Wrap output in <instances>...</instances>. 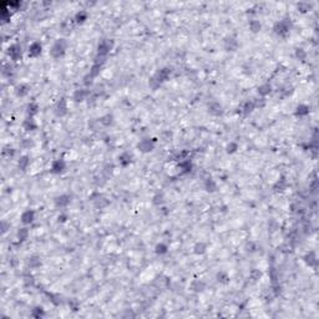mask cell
Returning a JSON list of instances; mask_svg holds the SVG:
<instances>
[{
  "label": "cell",
  "mask_w": 319,
  "mask_h": 319,
  "mask_svg": "<svg viewBox=\"0 0 319 319\" xmlns=\"http://www.w3.org/2000/svg\"><path fill=\"white\" fill-rule=\"evenodd\" d=\"M27 235H29V231H27L26 228H21V229H19V232H18V238H19V241H25L26 237H27Z\"/></svg>",
  "instance_id": "19"
},
{
  "label": "cell",
  "mask_w": 319,
  "mask_h": 319,
  "mask_svg": "<svg viewBox=\"0 0 319 319\" xmlns=\"http://www.w3.org/2000/svg\"><path fill=\"white\" fill-rule=\"evenodd\" d=\"M261 27H262V25H261L259 21H257V20H252L251 23H249V29H251L252 33L261 31Z\"/></svg>",
  "instance_id": "13"
},
{
  "label": "cell",
  "mask_w": 319,
  "mask_h": 319,
  "mask_svg": "<svg viewBox=\"0 0 319 319\" xmlns=\"http://www.w3.org/2000/svg\"><path fill=\"white\" fill-rule=\"evenodd\" d=\"M66 110H67V105H66L65 98H61V100L58 102V106H56V115L58 116H64L66 113Z\"/></svg>",
  "instance_id": "7"
},
{
  "label": "cell",
  "mask_w": 319,
  "mask_h": 319,
  "mask_svg": "<svg viewBox=\"0 0 319 319\" xmlns=\"http://www.w3.org/2000/svg\"><path fill=\"white\" fill-rule=\"evenodd\" d=\"M27 165H29V157H27V156H23L19 161V167L21 169H25Z\"/></svg>",
  "instance_id": "20"
},
{
  "label": "cell",
  "mask_w": 319,
  "mask_h": 319,
  "mask_svg": "<svg viewBox=\"0 0 319 319\" xmlns=\"http://www.w3.org/2000/svg\"><path fill=\"white\" fill-rule=\"evenodd\" d=\"M65 50H66V42L64 41V40H58V41H56L55 44H54V46L51 47L50 54H51L53 58L58 59V58H60V56L64 55Z\"/></svg>",
  "instance_id": "1"
},
{
  "label": "cell",
  "mask_w": 319,
  "mask_h": 319,
  "mask_svg": "<svg viewBox=\"0 0 319 319\" xmlns=\"http://www.w3.org/2000/svg\"><path fill=\"white\" fill-rule=\"evenodd\" d=\"M308 110H309V109H308V106L300 105V106H298V107H297V115H299V116H302V115H307V113L309 112Z\"/></svg>",
  "instance_id": "22"
},
{
  "label": "cell",
  "mask_w": 319,
  "mask_h": 319,
  "mask_svg": "<svg viewBox=\"0 0 319 319\" xmlns=\"http://www.w3.org/2000/svg\"><path fill=\"white\" fill-rule=\"evenodd\" d=\"M24 127H25V130H26V131H30V130L35 129V127H36V125H35V122H34V120H33V118H27L26 121L24 122Z\"/></svg>",
  "instance_id": "17"
},
{
  "label": "cell",
  "mask_w": 319,
  "mask_h": 319,
  "mask_svg": "<svg viewBox=\"0 0 319 319\" xmlns=\"http://www.w3.org/2000/svg\"><path fill=\"white\" fill-rule=\"evenodd\" d=\"M271 85L269 84H263V85H261V86L258 87V94L261 96H267L269 93H271Z\"/></svg>",
  "instance_id": "12"
},
{
  "label": "cell",
  "mask_w": 319,
  "mask_h": 319,
  "mask_svg": "<svg viewBox=\"0 0 319 319\" xmlns=\"http://www.w3.org/2000/svg\"><path fill=\"white\" fill-rule=\"evenodd\" d=\"M138 148L142 152H148V151H152L153 148V141L150 140V138H145L142 140L141 142L138 144Z\"/></svg>",
  "instance_id": "3"
},
{
  "label": "cell",
  "mask_w": 319,
  "mask_h": 319,
  "mask_svg": "<svg viewBox=\"0 0 319 319\" xmlns=\"http://www.w3.org/2000/svg\"><path fill=\"white\" fill-rule=\"evenodd\" d=\"M86 18H87V14L85 11H80V13L76 14V20L77 21H84V20H86Z\"/></svg>",
  "instance_id": "28"
},
{
  "label": "cell",
  "mask_w": 319,
  "mask_h": 319,
  "mask_svg": "<svg viewBox=\"0 0 319 319\" xmlns=\"http://www.w3.org/2000/svg\"><path fill=\"white\" fill-rule=\"evenodd\" d=\"M69 203H70V197L69 196H65V195L60 196V197H58L55 200V204L58 207H66Z\"/></svg>",
  "instance_id": "9"
},
{
  "label": "cell",
  "mask_w": 319,
  "mask_h": 319,
  "mask_svg": "<svg viewBox=\"0 0 319 319\" xmlns=\"http://www.w3.org/2000/svg\"><path fill=\"white\" fill-rule=\"evenodd\" d=\"M237 148H238V145L237 144L231 142L228 146H227V152H228V153H233V152H236Z\"/></svg>",
  "instance_id": "27"
},
{
  "label": "cell",
  "mask_w": 319,
  "mask_h": 319,
  "mask_svg": "<svg viewBox=\"0 0 319 319\" xmlns=\"http://www.w3.org/2000/svg\"><path fill=\"white\" fill-rule=\"evenodd\" d=\"M111 42H109L107 40H104L100 42V45H98V54L100 55H106L110 50H111Z\"/></svg>",
  "instance_id": "8"
},
{
  "label": "cell",
  "mask_w": 319,
  "mask_h": 319,
  "mask_svg": "<svg viewBox=\"0 0 319 319\" xmlns=\"http://www.w3.org/2000/svg\"><path fill=\"white\" fill-rule=\"evenodd\" d=\"M195 252H196L197 254H202V253H204V252H206V244H204V243H197V244L195 246Z\"/></svg>",
  "instance_id": "21"
},
{
  "label": "cell",
  "mask_w": 319,
  "mask_h": 319,
  "mask_svg": "<svg viewBox=\"0 0 319 319\" xmlns=\"http://www.w3.org/2000/svg\"><path fill=\"white\" fill-rule=\"evenodd\" d=\"M191 288H192L193 290H196V292H202V290L204 289V283L201 282V281H195L192 283V286H191Z\"/></svg>",
  "instance_id": "14"
},
{
  "label": "cell",
  "mask_w": 319,
  "mask_h": 319,
  "mask_svg": "<svg viewBox=\"0 0 319 319\" xmlns=\"http://www.w3.org/2000/svg\"><path fill=\"white\" fill-rule=\"evenodd\" d=\"M65 168V165H64V162L62 161H55L54 162V165H53V171L54 172H61L62 169Z\"/></svg>",
  "instance_id": "15"
},
{
  "label": "cell",
  "mask_w": 319,
  "mask_h": 319,
  "mask_svg": "<svg viewBox=\"0 0 319 319\" xmlns=\"http://www.w3.org/2000/svg\"><path fill=\"white\" fill-rule=\"evenodd\" d=\"M29 264H30V267H33V268H36V267H39V266L41 264V262H40V259H39L38 257H33V258L29 261Z\"/></svg>",
  "instance_id": "23"
},
{
  "label": "cell",
  "mask_w": 319,
  "mask_h": 319,
  "mask_svg": "<svg viewBox=\"0 0 319 319\" xmlns=\"http://www.w3.org/2000/svg\"><path fill=\"white\" fill-rule=\"evenodd\" d=\"M156 252H157V253H160V254H162V253H166V252H167V247H166V246H164V244H158L157 247H156Z\"/></svg>",
  "instance_id": "31"
},
{
  "label": "cell",
  "mask_w": 319,
  "mask_h": 319,
  "mask_svg": "<svg viewBox=\"0 0 319 319\" xmlns=\"http://www.w3.org/2000/svg\"><path fill=\"white\" fill-rule=\"evenodd\" d=\"M130 161H131V156L129 153H124L122 156H120V164L121 165H124V166L129 165Z\"/></svg>",
  "instance_id": "18"
},
{
  "label": "cell",
  "mask_w": 319,
  "mask_h": 319,
  "mask_svg": "<svg viewBox=\"0 0 319 319\" xmlns=\"http://www.w3.org/2000/svg\"><path fill=\"white\" fill-rule=\"evenodd\" d=\"M27 109H29V113H30V115H35V113L38 112V105L36 104H30Z\"/></svg>",
  "instance_id": "29"
},
{
  "label": "cell",
  "mask_w": 319,
  "mask_h": 319,
  "mask_svg": "<svg viewBox=\"0 0 319 319\" xmlns=\"http://www.w3.org/2000/svg\"><path fill=\"white\" fill-rule=\"evenodd\" d=\"M256 107V105H254V102H246V105H244V112L246 113H249V112H252L253 111V109Z\"/></svg>",
  "instance_id": "25"
},
{
  "label": "cell",
  "mask_w": 319,
  "mask_h": 319,
  "mask_svg": "<svg viewBox=\"0 0 319 319\" xmlns=\"http://www.w3.org/2000/svg\"><path fill=\"white\" fill-rule=\"evenodd\" d=\"M9 55L13 60H18L21 56V47L18 44L11 45V47H9Z\"/></svg>",
  "instance_id": "5"
},
{
  "label": "cell",
  "mask_w": 319,
  "mask_h": 319,
  "mask_svg": "<svg viewBox=\"0 0 319 319\" xmlns=\"http://www.w3.org/2000/svg\"><path fill=\"white\" fill-rule=\"evenodd\" d=\"M41 54V44H39V42H34V44L30 46L29 49V55L30 56H39Z\"/></svg>",
  "instance_id": "10"
},
{
  "label": "cell",
  "mask_w": 319,
  "mask_h": 319,
  "mask_svg": "<svg viewBox=\"0 0 319 319\" xmlns=\"http://www.w3.org/2000/svg\"><path fill=\"white\" fill-rule=\"evenodd\" d=\"M217 278H218V282H222V283H227L228 282V275H227L226 273H223V272H221V273H218V275H217Z\"/></svg>",
  "instance_id": "26"
},
{
  "label": "cell",
  "mask_w": 319,
  "mask_h": 319,
  "mask_svg": "<svg viewBox=\"0 0 319 319\" xmlns=\"http://www.w3.org/2000/svg\"><path fill=\"white\" fill-rule=\"evenodd\" d=\"M85 96H86V93H85L84 90H77L74 95V100L75 101H82L85 98Z\"/></svg>",
  "instance_id": "16"
},
{
  "label": "cell",
  "mask_w": 319,
  "mask_h": 319,
  "mask_svg": "<svg viewBox=\"0 0 319 319\" xmlns=\"http://www.w3.org/2000/svg\"><path fill=\"white\" fill-rule=\"evenodd\" d=\"M208 112L211 113V115H213V116H219V115H222V106L219 105L218 102H211L208 105Z\"/></svg>",
  "instance_id": "4"
},
{
  "label": "cell",
  "mask_w": 319,
  "mask_h": 319,
  "mask_svg": "<svg viewBox=\"0 0 319 319\" xmlns=\"http://www.w3.org/2000/svg\"><path fill=\"white\" fill-rule=\"evenodd\" d=\"M289 29H290V24L286 20L278 21V23L274 25V33L281 35V36H286L289 33Z\"/></svg>",
  "instance_id": "2"
},
{
  "label": "cell",
  "mask_w": 319,
  "mask_h": 319,
  "mask_svg": "<svg viewBox=\"0 0 319 319\" xmlns=\"http://www.w3.org/2000/svg\"><path fill=\"white\" fill-rule=\"evenodd\" d=\"M237 46H238V42H237L235 39L229 38V39H227V40H226V49H227L228 51H235L236 49H237Z\"/></svg>",
  "instance_id": "11"
},
{
  "label": "cell",
  "mask_w": 319,
  "mask_h": 319,
  "mask_svg": "<svg viewBox=\"0 0 319 319\" xmlns=\"http://www.w3.org/2000/svg\"><path fill=\"white\" fill-rule=\"evenodd\" d=\"M295 56L298 58L299 60H303L304 58H306V53L303 51V49H297V51H295Z\"/></svg>",
  "instance_id": "30"
},
{
  "label": "cell",
  "mask_w": 319,
  "mask_h": 319,
  "mask_svg": "<svg viewBox=\"0 0 319 319\" xmlns=\"http://www.w3.org/2000/svg\"><path fill=\"white\" fill-rule=\"evenodd\" d=\"M34 216H35L34 211L27 209V211L24 212L23 215H21V222H23L24 224H29V223H31L34 221Z\"/></svg>",
  "instance_id": "6"
},
{
  "label": "cell",
  "mask_w": 319,
  "mask_h": 319,
  "mask_svg": "<svg viewBox=\"0 0 319 319\" xmlns=\"http://www.w3.org/2000/svg\"><path fill=\"white\" fill-rule=\"evenodd\" d=\"M27 89H29V87L25 86V85H21V86H19L18 87V95L19 96H25L27 94V91H29Z\"/></svg>",
  "instance_id": "24"
}]
</instances>
